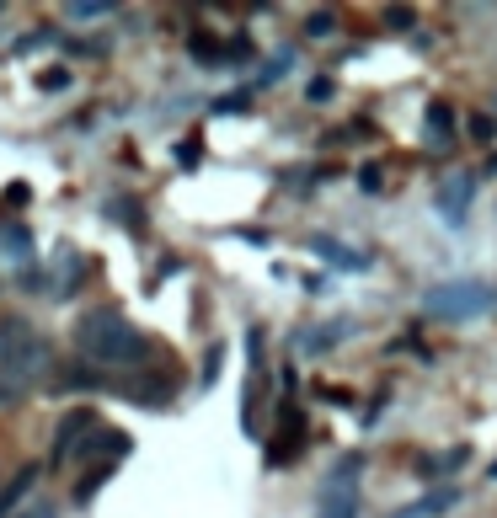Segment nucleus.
<instances>
[{
  "label": "nucleus",
  "mask_w": 497,
  "mask_h": 518,
  "mask_svg": "<svg viewBox=\"0 0 497 518\" xmlns=\"http://www.w3.org/2000/svg\"><path fill=\"white\" fill-rule=\"evenodd\" d=\"M75 348H81L91 364H102V369H139L155 353V342L129 321L123 305H97V310H86V316L75 321Z\"/></svg>",
  "instance_id": "1"
},
{
  "label": "nucleus",
  "mask_w": 497,
  "mask_h": 518,
  "mask_svg": "<svg viewBox=\"0 0 497 518\" xmlns=\"http://www.w3.org/2000/svg\"><path fill=\"white\" fill-rule=\"evenodd\" d=\"M49 369H54V348L33 321H22V316L0 321V406L27 401Z\"/></svg>",
  "instance_id": "2"
},
{
  "label": "nucleus",
  "mask_w": 497,
  "mask_h": 518,
  "mask_svg": "<svg viewBox=\"0 0 497 518\" xmlns=\"http://www.w3.org/2000/svg\"><path fill=\"white\" fill-rule=\"evenodd\" d=\"M492 305L497 294L481 278H449V284H433L423 294V316L433 321H476V316H492Z\"/></svg>",
  "instance_id": "3"
},
{
  "label": "nucleus",
  "mask_w": 497,
  "mask_h": 518,
  "mask_svg": "<svg viewBox=\"0 0 497 518\" xmlns=\"http://www.w3.org/2000/svg\"><path fill=\"white\" fill-rule=\"evenodd\" d=\"M129 449H134V444H129V433H118V428H102V422L91 428L86 449H81V454H91V470H86L81 481H75V502H81V508H86V502L102 492V481H107V476H113V470L123 465V454H129Z\"/></svg>",
  "instance_id": "4"
},
{
  "label": "nucleus",
  "mask_w": 497,
  "mask_h": 518,
  "mask_svg": "<svg viewBox=\"0 0 497 518\" xmlns=\"http://www.w3.org/2000/svg\"><path fill=\"white\" fill-rule=\"evenodd\" d=\"M86 268L91 262L81 257L75 246H59L43 268H33L22 278V289H33V294H49V300H70L75 294V284H86Z\"/></svg>",
  "instance_id": "5"
},
{
  "label": "nucleus",
  "mask_w": 497,
  "mask_h": 518,
  "mask_svg": "<svg viewBox=\"0 0 497 518\" xmlns=\"http://www.w3.org/2000/svg\"><path fill=\"white\" fill-rule=\"evenodd\" d=\"M113 390H123V396L139 401V406H166L177 396V364H155V353H150L145 364L129 369V380H118Z\"/></svg>",
  "instance_id": "6"
},
{
  "label": "nucleus",
  "mask_w": 497,
  "mask_h": 518,
  "mask_svg": "<svg viewBox=\"0 0 497 518\" xmlns=\"http://www.w3.org/2000/svg\"><path fill=\"white\" fill-rule=\"evenodd\" d=\"M359 470H364V460L353 454L348 465H337L332 476H326L316 518H359Z\"/></svg>",
  "instance_id": "7"
},
{
  "label": "nucleus",
  "mask_w": 497,
  "mask_h": 518,
  "mask_svg": "<svg viewBox=\"0 0 497 518\" xmlns=\"http://www.w3.org/2000/svg\"><path fill=\"white\" fill-rule=\"evenodd\" d=\"M471 198H476V177L471 171H449L439 182V198H433V209L449 230H465V219H471Z\"/></svg>",
  "instance_id": "8"
},
{
  "label": "nucleus",
  "mask_w": 497,
  "mask_h": 518,
  "mask_svg": "<svg viewBox=\"0 0 497 518\" xmlns=\"http://www.w3.org/2000/svg\"><path fill=\"white\" fill-rule=\"evenodd\" d=\"M33 257H38V246H33V230L17 225V219H6L0 225V273H33Z\"/></svg>",
  "instance_id": "9"
},
{
  "label": "nucleus",
  "mask_w": 497,
  "mask_h": 518,
  "mask_svg": "<svg viewBox=\"0 0 497 518\" xmlns=\"http://www.w3.org/2000/svg\"><path fill=\"white\" fill-rule=\"evenodd\" d=\"M91 428H97V412H91V406H75V412H70L65 422H59V433H54L49 470L70 465V460H75V444H86V438H91Z\"/></svg>",
  "instance_id": "10"
},
{
  "label": "nucleus",
  "mask_w": 497,
  "mask_h": 518,
  "mask_svg": "<svg viewBox=\"0 0 497 518\" xmlns=\"http://www.w3.org/2000/svg\"><path fill=\"white\" fill-rule=\"evenodd\" d=\"M305 444V412L294 401H284L278 406V433L268 438V465H284V460H294V449Z\"/></svg>",
  "instance_id": "11"
},
{
  "label": "nucleus",
  "mask_w": 497,
  "mask_h": 518,
  "mask_svg": "<svg viewBox=\"0 0 497 518\" xmlns=\"http://www.w3.org/2000/svg\"><path fill=\"white\" fill-rule=\"evenodd\" d=\"M305 246L316 251L326 268H343V273H364V268H369V251H348L343 241H332V235H310Z\"/></svg>",
  "instance_id": "12"
},
{
  "label": "nucleus",
  "mask_w": 497,
  "mask_h": 518,
  "mask_svg": "<svg viewBox=\"0 0 497 518\" xmlns=\"http://www.w3.org/2000/svg\"><path fill=\"white\" fill-rule=\"evenodd\" d=\"M353 332H359L353 321H326V326H316V332L294 337V353H326V348H337V342H348Z\"/></svg>",
  "instance_id": "13"
},
{
  "label": "nucleus",
  "mask_w": 497,
  "mask_h": 518,
  "mask_svg": "<svg viewBox=\"0 0 497 518\" xmlns=\"http://www.w3.org/2000/svg\"><path fill=\"white\" fill-rule=\"evenodd\" d=\"M423 139H428L433 150H449V145H455V107H449V102H428Z\"/></svg>",
  "instance_id": "14"
},
{
  "label": "nucleus",
  "mask_w": 497,
  "mask_h": 518,
  "mask_svg": "<svg viewBox=\"0 0 497 518\" xmlns=\"http://www.w3.org/2000/svg\"><path fill=\"white\" fill-rule=\"evenodd\" d=\"M38 476H43L38 465H22L17 476H11L6 486H0V518H11V513L22 508V502H27V492H33V486H38Z\"/></svg>",
  "instance_id": "15"
},
{
  "label": "nucleus",
  "mask_w": 497,
  "mask_h": 518,
  "mask_svg": "<svg viewBox=\"0 0 497 518\" xmlns=\"http://www.w3.org/2000/svg\"><path fill=\"white\" fill-rule=\"evenodd\" d=\"M471 460V449H444L439 460H417V476H449V470H460Z\"/></svg>",
  "instance_id": "16"
},
{
  "label": "nucleus",
  "mask_w": 497,
  "mask_h": 518,
  "mask_svg": "<svg viewBox=\"0 0 497 518\" xmlns=\"http://www.w3.org/2000/svg\"><path fill=\"white\" fill-rule=\"evenodd\" d=\"M107 11H113L107 0H70L65 17H70V22H97V17H107Z\"/></svg>",
  "instance_id": "17"
},
{
  "label": "nucleus",
  "mask_w": 497,
  "mask_h": 518,
  "mask_svg": "<svg viewBox=\"0 0 497 518\" xmlns=\"http://www.w3.org/2000/svg\"><path fill=\"white\" fill-rule=\"evenodd\" d=\"M246 107H252V91H225V97H214V113L220 118H241Z\"/></svg>",
  "instance_id": "18"
},
{
  "label": "nucleus",
  "mask_w": 497,
  "mask_h": 518,
  "mask_svg": "<svg viewBox=\"0 0 497 518\" xmlns=\"http://www.w3.org/2000/svg\"><path fill=\"white\" fill-rule=\"evenodd\" d=\"M294 65V49H284V54H273L268 65H262V75H257V86H273V81H284V70Z\"/></svg>",
  "instance_id": "19"
},
{
  "label": "nucleus",
  "mask_w": 497,
  "mask_h": 518,
  "mask_svg": "<svg viewBox=\"0 0 497 518\" xmlns=\"http://www.w3.org/2000/svg\"><path fill=\"white\" fill-rule=\"evenodd\" d=\"M305 33L310 38H332L337 33V17H332V11H310V17H305Z\"/></svg>",
  "instance_id": "20"
},
{
  "label": "nucleus",
  "mask_w": 497,
  "mask_h": 518,
  "mask_svg": "<svg viewBox=\"0 0 497 518\" xmlns=\"http://www.w3.org/2000/svg\"><path fill=\"white\" fill-rule=\"evenodd\" d=\"M177 161L193 171L198 161H204V139H198V134H188V139H182V145H177Z\"/></svg>",
  "instance_id": "21"
},
{
  "label": "nucleus",
  "mask_w": 497,
  "mask_h": 518,
  "mask_svg": "<svg viewBox=\"0 0 497 518\" xmlns=\"http://www.w3.org/2000/svg\"><path fill=\"white\" fill-rule=\"evenodd\" d=\"M220 364H225V348L214 342V348L204 353V385H214V380H220Z\"/></svg>",
  "instance_id": "22"
},
{
  "label": "nucleus",
  "mask_w": 497,
  "mask_h": 518,
  "mask_svg": "<svg viewBox=\"0 0 497 518\" xmlns=\"http://www.w3.org/2000/svg\"><path fill=\"white\" fill-rule=\"evenodd\" d=\"M465 129H471V139H481V145H487V139H492V134H497V123H492V118H487V113H476V118H471V123H465Z\"/></svg>",
  "instance_id": "23"
},
{
  "label": "nucleus",
  "mask_w": 497,
  "mask_h": 518,
  "mask_svg": "<svg viewBox=\"0 0 497 518\" xmlns=\"http://www.w3.org/2000/svg\"><path fill=\"white\" fill-rule=\"evenodd\" d=\"M38 86H43V91H65V86H70V70H59V65H54L49 75H38Z\"/></svg>",
  "instance_id": "24"
},
{
  "label": "nucleus",
  "mask_w": 497,
  "mask_h": 518,
  "mask_svg": "<svg viewBox=\"0 0 497 518\" xmlns=\"http://www.w3.org/2000/svg\"><path fill=\"white\" fill-rule=\"evenodd\" d=\"M385 22H391L396 33H407V27H412V11L407 6H391V11H385Z\"/></svg>",
  "instance_id": "25"
},
{
  "label": "nucleus",
  "mask_w": 497,
  "mask_h": 518,
  "mask_svg": "<svg viewBox=\"0 0 497 518\" xmlns=\"http://www.w3.org/2000/svg\"><path fill=\"white\" fill-rule=\"evenodd\" d=\"M359 187H364V193H380V166H364L359 171Z\"/></svg>",
  "instance_id": "26"
},
{
  "label": "nucleus",
  "mask_w": 497,
  "mask_h": 518,
  "mask_svg": "<svg viewBox=\"0 0 497 518\" xmlns=\"http://www.w3.org/2000/svg\"><path fill=\"white\" fill-rule=\"evenodd\" d=\"M6 203H11V209H22V203H27V182H11L6 187Z\"/></svg>",
  "instance_id": "27"
},
{
  "label": "nucleus",
  "mask_w": 497,
  "mask_h": 518,
  "mask_svg": "<svg viewBox=\"0 0 497 518\" xmlns=\"http://www.w3.org/2000/svg\"><path fill=\"white\" fill-rule=\"evenodd\" d=\"M326 97H332V81H326V75H321V81H310V102H326Z\"/></svg>",
  "instance_id": "28"
},
{
  "label": "nucleus",
  "mask_w": 497,
  "mask_h": 518,
  "mask_svg": "<svg viewBox=\"0 0 497 518\" xmlns=\"http://www.w3.org/2000/svg\"><path fill=\"white\" fill-rule=\"evenodd\" d=\"M27 518H59L54 508H33V513H27Z\"/></svg>",
  "instance_id": "29"
},
{
  "label": "nucleus",
  "mask_w": 497,
  "mask_h": 518,
  "mask_svg": "<svg viewBox=\"0 0 497 518\" xmlns=\"http://www.w3.org/2000/svg\"><path fill=\"white\" fill-rule=\"evenodd\" d=\"M492 476H497V460H492Z\"/></svg>",
  "instance_id": "30"
},
{
  "label": "nucleus",
  "mask_w": 497,
  "mask_h": 518,
  "mask_svg": "<svg viewBox=\"0 0 497 518\" xmlns=\"http://www.w3.org/2000/svg\"><path fill=\"white\" fill-rule=\"evenodd\" d=\"M492 171H497V161H492Z\"/></svg>",
  "instance_id": "31"
},
{
  "label": "nucleus",
  "mask_w": 497,
  "mask_h": 518,
  "mask_svg": "<svg viewBox=\"0 0 497 518\" xmlns=\"http://www.w3.org/2000/svg\"><path fill=\"white\" fill-rule=\"evenodd\" d=\"M0 11H6V6H0Z\"/></svg>",
  "instance_id": "32"
}]
</instances>
